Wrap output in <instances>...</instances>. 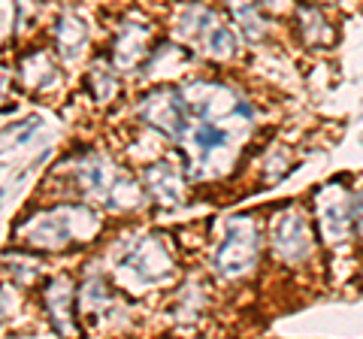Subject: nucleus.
Wrapping results in <instances>:
<instances>
[{"label": "nucleus", "instance_id": "obj_1", "mask_svg": "<svg viewBox=\"0 0 363 339\" xmlns=\"http://www.w3.org/2000/svg\"><path fill=\"white\" fill-rule=\"evenodd\" d=\"M182 30L185 37L200 46L209 58H230L233 49H236V33L230 30V25L215 16L212 9H203V6H191L182 13Z\"/></svg>", "mask_w": 363, "mask_h": 339}, {"label": "nucleus", "instance_id": "obj_2", "mask_svg": "<svg viewBox=\"0 0 363 339\" xmlns=\"http://www.w3.org/2000/svg\"><path fill=\"white\" fill-rule=\"evenodd\" d=\"M257 264V228L248 218H236L224 243L215 252V269L227 279H240Z\"/></svg>", "mask_w": 363, "mask_h": 339}, {"label": "nucleus", "instance_id": "obj_3", "mask_svg": "<svg viewBox=\"0 0 363 339\" xmlns=\"http://www.w3.org/2000/svg\"><path fill=\"white\" fill-rule=\"evenodd\" d=\"M272 252L281 264L300 267L312 255V230L303 212L288 209L272 221Z\"/></svg>", "mask_w": 363, "mask_h": 339}, {"label": "nucleus", "instance_id": "obj_4", "mask_svg": "<svg viewBox=\"0 0 363 339\" xmlns=\"http://www.w3.org/2000/svg\"><path fill=\"white\" fill-rule=\"evenodd\" d=\"M140 118L145 124H152V128H157L161 133L182 137L188 130V104L179 91L161 88V91H152L140 104Z\"/></svg>", "mask_w": 363, "mask_h": 339}, {"label": "nucleus", "instance_id": "obj_5", "mask_svg": "<svg viewBox=\"0 0 363 339\" xmlns=\"http://www.w3.org/2000/svg\"><path fill=\"white\" fill-rule=\"evenodd\" d=\"M318 221H321L324 243L339 245L354 230V203L339 188H324L318 194Z\"/></svg>", "mask_w": 363, "mask_h": 339}, {"label": "nucleus", "instance_id": "obj_6", "mask_svg": "<svg viewBox=\"0 0 363 339\" xmlns=\"http://www.w3.org/2000/svg\"><path fill=\"white\" fill-rule=\"evenodd\" d=\"M82 216V209H55L43 212L37 221H30L25 228V236L30 245L37 248H70L76 240V218Z\"/></svg>", "mask_w": 363, "mask_h": 339}, {"label": "nucleus", "instance_id": "obj_7", "mask_svg": "<svg viewBox=\"0 0 363 339\" xmlns=\"http://www.w3.org/2000/svg\"><path fill=\"white\" fill-rule=\"evenodd\" d=\"M152 30L145 25H124L112 46V64L116 67H130L143 64L145 55H152Z\"/></svg>", "mask_w": 363, "mask_h": 339}, {"label": "nucleus", "instance_id": "obj_8", "mask_svg": "<svg viewBox=\"0 0 363 339\" xmlns=\"http://www.w3.org/2000/svg\"><path fill=\"white\" fill-rule=\"evenodd\" d=\"M297 33L309 49H327L336 40V25L327 18L324 9L318 6H300L297 9Z\"/></svg>", "mask_w": 363, "mask_h": 339}, {"label": "nucleus", "instance_id": "obj_9", "mask_svg": "<svg viewBox=\"0 0 363 339\" xmlns=\"http://www.w3.org/2000/svg\"><path fill=\"white\" fill-rule=\"evenodd\" d=\"M128 264H130V269H133V276H140V279H149V282H155L161 273H167L169 269V255L164 252V245L155 240V236H149L145 243H140L130 252V257H128Z\"/></svg>", "mask_w": 363, "mask_h": 339}, {"label": "nucleus", "instance_id": "obj_10", "mask_svg": "<svg viewBox=\"0 0 363 339\" xmlns=\"http://www.w3.org/2000/svg\"><path fill=\"white\" fill-rule=\"evenodd\" d=\"M143 179H145V188H149V194L157 197L161 203L182 200V176L169 164H152L149 170H145Z\"/></svg>", "mask_w": 363, "mask_h": 339}, {"label": "nucleus", "instance_id": "obj_11", "mask_svg": "<svg viewBox=\"0 0 363 339\" xmlns=\"http://www.w3.org/2000/svg\"><path fill=\"white\" fill-rule=\"evenodd\" d=\"M118 67L109 61H94V67L88 70V91L94 94V100L106 104L118 94Z\"/></svg>", "mask_w": 363, "mask_h": 339}, {"label": "nucleus", "instance_id": "obj_12", "mask_svg": "<svg viewBox=\"0 0 363 339\" xmlns=\"http://www.w3.org/2000/svg\"><path fill=\"white\" fill-rule=\"evenodd\" d=\"M85 43H88V33H85L82 21H79L76 16L58 18V52L64 55V58H76Z\"/></svg>", "mask_w": 363, "mask_h": 339}, {"label": "nucleus", "instance_id": "obj_13", "mask_svg": "<svg viewBox=\"0 0 363 339\" xmlns=\"http://www.w3.org/2000/svg\"><path fill=\"white\" fill-rule=\"evenodd\" d=\"M233 16L240 18V25L248 33V40H260L267 33V18H264V13H260V6L255 4V0L233 4Z\"/></svg>", "mask_w": 363, "mask_h": 339}, {"label": "nucleus", "instance_id": "obj_14", "mask_svg": "<svg viewBox=\"0 0 363 339\" xmlns=\"http://www.w3.org/2000/svg\"><path fill=\"white\" fill-rule=\"evenodd\" d=\"M354 228L363 233V191H360L357 200H354Z\"/></svg>", "mask_w": 363, "mask_h": 339}, {"label": "nucleus", "instance_id": "obj_15", "mask_svg": "<svg viewBox=\"0 0 363 339\" xmlns=\"http://www.w3.org/2000/svg\"><path fill=\"white\" fill-rule=\"evenodd\" d=\"M318 4H327V0H318Z\"/></svg>", "mask_w": 363, "mask_h": 339}]
</instances>
